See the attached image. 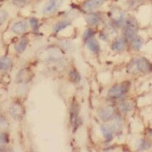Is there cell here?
<instances>
[{
  "label": "cell",
  "instance_id": "obj_1",
  "mask_svg": "<svg viewBox=\"0 0 152 152\" xmlns=\"http://www.w3.org/2000/svg\"><path fill=\"white\" fill-rule=\"evenodd\" d=\"M129 83L128 82L123 83L120 84H116L111 87L108 91V97L111 99H117L123 97L129 91Z\"/></svg>",
  "mask_w": 152,
  "mask_h": 152
},
{
  "label": "cell",
  "instance_id": "obj_2",
  "mask_svg": "<svg viewBox=\"0 0 152 152\" xmlns=\"http://www.w3.org/2000/svg\"><path fill=\"white\" fill-rule=\"evenodd\" d=\"M134 64L137 69L141 72H151L152 70V64L150 61H148L144 58H138L134 61Z\"/></svg>",
  "mask_w": 152,
  "mask_h": 152
},
{
  "label": "cell",
  "instance_id": "obj_3",
  "mask_svg": "<svg viewBox=\"0 0 152 152\" xmlns=\"http://www.w3.org/2000/svg\"><path fill=\"white\" fill-rule=\"evenodd\" d=\"M98 117H100L103 121H109L110 119H112L115 116V110L113 107L110 106H105L101 108L98 112Z\"/></svg>",
  "mask_w": 152,
  "mask_h": 152
},
{
  "label": "cell",
  "instance_id": "obj_4",
  "mask_svg": "<svg viewBox=\"0 0 152 152\" xmlns=\"http://www.w3.org/2000/svg\"><path fill=\"white\" fill-rule=\"evenodd\" d=\"M61 4V0H50L43 9L44 14H50L56 12L58 9L59 5Z\"/></svg>",
  "mask_w": 152,
  "mask_h": 152
},
{
  "label": "cell",
  "instance_id": "obj_5",
  "mask_svg": "<svg viewBox=\"0 0 152 152\" xmlns=\"http://www.w3.org/2000/svg\"><path fill=\"white\" fill-rule=\"evenodd\" d=\"M9 112L11 116L15 119H21L23 115V108L18 104H13L10 106Z\"/></svg>",
  "mask_w": 152,
  "mask_h": 152
},
{
  "label": "cell",
  "instance_id": "obj_6",
  "mask_svg": "<svg viewBox=\"0 0 152 152\" xmlns=\"http://www.w3.org/2000/svg\"><path fill=\"white\" fill-rule=\"evenodd\" d=\"M17 82L20 83H26L31 79V74L28 69H23L17 74Z\"/></svg>",
  "mask_w": 152,
  "mask_h": 152
},
{
  "label": "cell",
  "instance_id": "obj_7",
  "mask_svg": "<svg viewBox=\"0 0 152 152\" xmlns=\"http://www.w3.org/2000/svg\"><path fill=\"white\" fill-rule=\"evenodd\" d=\"M106 0H88L83 4V9L86 12H91L96 8L101 6Z\"/></svg>",
  "mask_w": 152,
  "mask_h": 152
},
{
  "label": "cell",
  "instance_id": "obj_8",
  "mask_svg": "<svg viewBox=\"0 0 152 152\" xmlns=\"http://www.w3.org/2000/svg\"><path fill=\"white\" fill-rule=\"evenodd\" d=\"M78 113H79V107L77 103H73L72 105L70 107V123L73 126L77 124V119H78Z\"/></svg>",
  "mask_w": 152,
  "mask_h": 152
},
{
  "label": "cell",
  "instance_id": "obj_9",
  "mask_svg": "<svg viewBox=\"0 0 152 152\" xmlns=\"http://www.w3.org/2000/svg\"><path fill=\"white\" fill-rule=\"evenodd\" d=\"M100 130L103 134V136L104 137V138L106 141L111 140L112 137H113V134H114V130L115 128L113 125H102L100 127Z\"/></svg>",
  "mask_w": 152,
  "mask_h": 152
},
{
  "label": "cell",
  "instance_id": "obj_10",
  "mask_svg": "<svg viewBox=\"0 0 152 152\" xmlns=\"http://www.w3.org/2000/svg\"><path fill=\"white\" fill-rule=\"evenodd\" d=\"M28 28V25L27 23L24 22V21H18L17 23H15L13 24L12 28V32L16 33V34H22L23 32L26 31Z\"/></svg>",
  "mask_w": 152,
  "mask_h": 152
},
{
  "label": "cell",
  "instance_id": "obj_11",
  "mask_svg": "<svg viewBox=\"0 0 152 152\" xmlns=\"http://www.w3.org/2000/svg\"><path fill=\"white\" fill-rule=\"evenodd\" d=\"M87 46L89 48V50L93 52V53H98L99 52V50H100V46H99V44L98 42L94 39V38H90L88 41H87Z\"/></svg>",
  "mask_w": 152,
  "mask_h": 152
},
{
  "label": "cell",
  "instance_id": "obj_12",
  "mask_svg": "<svg viewBox=\"0 0 152 152\" xmlns=\"http://www.w3.org/2000/svg\"><path fill=\"white\" fill-rule=\"evenodd\" d=\"M124 46H125V40L124 38H117L113 42L111 48L115 51H120L124 48Z\"/></svg>",
  "mask_w": 152,
  "mask_h": 152
},
{
  "label": "cell",
  "instance_id": "obj_13",
  "mask_svg": "<svg viewBox=\"0 0 152 152\" xmlns=\"http://www.w3.org/2000/svg\"><path fill=\"white\" fill-rule=\"evenodd\" d=\"M12 59L10 58L4 57V58H1V62H0V68H1V70H3V71L8 70L12 67Z\"/></svg>",
  "mask_w": 152,
  "mask_h": 152
},
{
  "label": "cell",
  "instance_id": "obj_14",
  "mask_svg": "<svg viewBox=\"0 0 152 152\" xmlns=\"http://www.w3.org/2000/svg\"><path fill=\"white\" fill-rule=\"evenodd\" d=\"M70 22L67 21V20L60 21V22H58L57 24H55V25H54V27H53V31H54V32H55V33H58L59 31H61L64 30L65 28H67V27H68V26H70Z\"/></svg>",
  "mask_w": 152,
  "mask_h": 152
},
{
  "label": "cell",
  "instance_id": "obj_15",
  "mask_svg": "<svg viewBox=\"0 0 152 152\" xmlns=\"http://www.w3.org/2000/svg\"><path fill=\"white\" fill-rule=\"evenodd\" d=\"M27 45H28V41L25 40V39H23L21 41H19L18 43H17L15 45V50L18 52V53H22L25 50L26 47H27Z\"/></svg>",
  "mask_w": 152,
  "mask_h": 152
},
{
  "label": "cell",
  "instance_id": "obj_16",
  "mask_svg": "<svg viewBox=\"0 0 152 152\" xmlns=\"http://www.w3.org/2000/svg\"><path fill=\"white\" fill-rule=\"evenodd\" d=\"M86 21L90 24H96L100 21V16L96 13H91L86 17Z\"/></svg>",
  "mask_w": 152,
  "mask_h": 152
},
{
  "label": "cell",
  "instance_id": "obj_17",
  "mask_svg": "<svg viewBox=\"0 0 152 152\" xmlns=\"http://www.w3.org/2000/svg\"><path fill=\"white\" fill-rule=\"evenodd\" d=\"M131 45L133 47V49H135V50H140V48L142 45V38L139 37H137V36H136L132 40H131Z\"/></svg>",
  "mask_w": 152,
  "mask_h": 152
},
{
  "label": "cell",
  "instance_id": "obj_18",
  "mask_svg": "<svg viewBox=\"0 0 152 152\" xmlns=\"http://www.w3.org/2000/svg\"><path fill=\"white\" fill-rule=\"evenodd\" d=\"M132 109V106L129 103H122L119 105V110L123 112V113H127L130 111V110Z\"/></svg>",
  "mask_w": 152,
  "mask_h": 152
},
{
  "label": "cell",
  "instance_id": "obj_19",
  "mask_svg": "<svg viewBox=\"0 0 152 152\" xmlns=\"http://www.w3.org/2000/svg\"><path fill=\"white\" fill-rule=\"evenodd\" d=\"M70 78H71V80L74 81V82H78V81L81 79L79 73H78L77 71H76V70H71V71H70Z\"/></svg>",
  "mask_w": 152,
  "mask_h": 152
},
{
  "label": "cell",
  "instance_id": "obj_20",
  "mask_svg": "<svg viewBox=\"0 0 152 152\" xmlns=\"http://www.w3.org/2000/svg\"><path fill=\"white\" fill-rule=\"evenodd\" d=\"M92 35H94V31L91 29V28H89V29H87L85 31H84V33H83V39L85 40V41H88Z\"/></svg>",
  "mask_w": 152,
  "mask_h": 152
},
{
  "label": "cell",
  "instance_id": "obj_21",
  "mask_svg": "<svg viewBox=\"0 0 152 152\" xmlns=\"http://www.w3.org/2000/svg\"><path fill=\"white\" fill-rule=\"evenodd\" d=\"M30 23H31V28L33 29V31H37L38 30V21H37V18H31L30 19Z\"/></svg>",
  "mask_w": 152,
  "mask_h": 152
},
{
  "label": "cell",
  "instance_id": "obj_22",
  "mask_svg": "<svg viewBox=\"0 0 152 152\" xmlns=\"http://www.w3.org/2000/svg\"><path fill=\"white\" fill-rule=\"evenodd\" d=\"M30 0H12V2L17 6H23L29 3Z\"/></svg>",
  "mask_w": 152,
  "mask_h": 152
},
{
  "label": "cell",
  "instance_id": "obj_23",
  "mask_svg": "<svg viewBox=\"0 0 152 152\" xmlns=\"http://www.w3.org/2000/svg\"><path fill=\"white\" fill-rule=\"evenodd\" d=\"M139 147L142 148V150H147L151 147V144L150 142H148L147 141L145 140H141L140 143H139Z\"/></svg>",
  "mask_w": 152,
  "mask_h": 152
},
{
  "label": "cell",
  "instance_id": "obj_24",
  "mask_svg": "<svg viewBox=\"0 0 152 152\" xmlns=\"http://www.w3.org/2000/svg\"><path fill=\"white\" fill-rule=\"evenodd\" d=\"M1 142L2 144H6L9 142V137L6 133H1Z\"/></svg>",
  "mask_w": 152,
  "mask_h": 152
},
{
  "label": "cell",
  "instance_id": "obj_25",
  "mask_svg": "<svg viewBox=\"0 0 152 152\" xmlns=\"http://www.w3.org/2000/svg\"><path fill=\"white\" fill-rule=\"evenodd\" d=\"M7 17H8V13L5 12V11L2 10V11H1V14H0V21H1V24L6 20Z\"/></svg>",
  "mask_w": 152,
  "mask_h": 152
},
{
  "label": "cell",
  "instance_id": "obj_26",
  "mask_svg": "<svg viewBox=\"0 0 152 152\" xmlns=\"http://www.w3.org/2000/svg\"><path fill=\"white\" fill-rule=\"evenodd\" d=\"M8 122H7V120L4 118V117H2L1 118V125H2V127H8Z\"/></svg>",
  "mask_w": 152,
  "mask_h": 152
},
{
  "label": "cell",
  "instance_id": "obj_27",
  "mask_svg": "<svg viewBox=\"0 0 152 152\" xmlns=\"http://www.w3.org/2000/svg\"><path fill=\"white\" fill-rule=\"evenodd\" d=\"M150 134H151V135L152 136V129H151V130H150Z\"/></svg>",
  "mask_w": 152,
  "mask_h": 152
}]
</instances>
